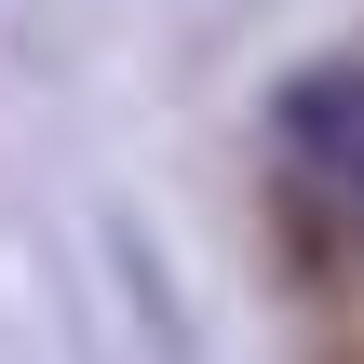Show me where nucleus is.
I'll list each match as a JSON object with an SVG mask.
<instances>
[{
  "label": "nucleus",
  "mask_w": 364,
  "mask_h": 364,
  "mask_svg": "<svg viewBox=\"0 0 364 364\" xmlns=\"http://www.w3.org/2000/svg\"><path fill=\"white\" fill-rule=\"evenodd\" d=\"M270 122H284V149H297V162L364 216V68H297Z\"/></svg>",
  "instance_id": "f257e3e1"
}]
</instances>
